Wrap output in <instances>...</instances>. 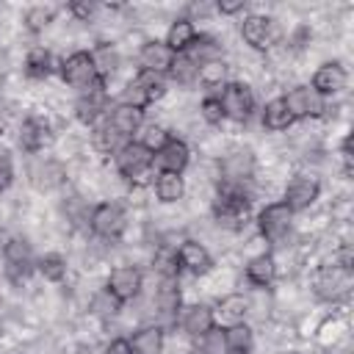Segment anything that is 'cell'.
<instances>
[{"mask_svg": "<svg viewBox=\"0 0 354 354\" xmlns=\"http://www.w3.org/2000/svg\"><path fill=\"white\" fill-rule=\"evenodd\" d=\"M249 207H252V199L243 191V185H235V183L218 185V194L213 199V216L221 227L241 230L249 221Z\"/></svg>", "mask_w": 354, "mask_h": 354, "instance_id": "cell-1", "label": "cell"}, {"mask_svg": "<svg viewBox=\"0 0 354 354\" xmlns=\"http://www.w3.org/2000/svg\"><path fill=\"white\" fill-rule=\"evenodd\" d=\"M351 285H354L351 268L332 263V266H321V268H318V274H315V279H313V293H315L321 301H326V304H340V301L348 299Z\"/></svg>", "mask_w": 354, "mask_h": 354, "instance_id": "cell-2", "label": "cell"}, {"mask_svg": "<svg viewBox=\"0 0 354 354\" xmlns=\"http://www.w3.org/2000/svg\"><path fill=\"white\" fill-rule=\"evenodd\" d=\"M61 80L72 88H80V91H88V88L102 83L88 50H75L61 61Z\"/></svg>", "mask_w": 354, "mask_h": 354, "instance_id": "cell-3", "label": "cell"}, {"mask_svg": "<svg viewBox=\"0 0 354 354\" xmlns=\"http://www.w3.org/2000/svg\"><path fill=\"white\" fill-rule=\"evenodd\" d=\"M88 227L102 241H119L127 230V213L116 202H100L88 213Z\"/></svg>", "mask_w": 354, "mask_h": 354, "instance_id": "cell-4", "label": "cell"}, {"mask_svg": "<svg viewBox=\"0 0 354 354\" xmlns=\"http://www.w3.org/2000/svg\"><path fill=\"white\" fill-rule=\"evenodd\" d=\"M218 102H221V111H224V119H232V122H246L254 111V91L246 86V83H238V80H230L218 88Z\"/></svg>", "mask_w": 354, "mask_h": 354, "instance_id": "cell-5", "label": "cell"}, {"mask_svg": "<svg viewBox=\"0 0 354 354\" xmlns=\"http://www.w3.org/2000/svg\"><path fill=\"white\" fill-rule=\"evenodd\" d=\"M152 163H155V155L144 144H138L133 138L124 141L113 155V166H116L119 177H124V180H138L144 171L152 169Z\"/></svg>", "mask_w": 354, "mask_h": 354, "instance_id": "cell-6", "label": "cell"}, {"mask_svg": "<svg viewBox=\"0 0 354 354\" xmlns=\"http://www.w3.org/2000/svg\"><path fill=\"white\" fill-rule=\"evenodd\" d=\"M293 227V213L288 210V205L279 199V202H268L260 213H257V230L266 241L271 243H282L288 238Z\"/></svg>", "mask_w": 354, "mask_h": 354, "instance_id": "cell-7", "label": "cell"}, {"mask_svg": "<svg viewBox=\"0 0 354 354\" xmlns=\"http://www.w3.org/2000/svg\"><path fill=\"white\" fill-rule=\"evenodd\" d=\"M282 102L290 111L293 122L296 119H321L326 113V100L318 91H313L310 86H293V88H288L282 94Z\"/></svg>", "mask_w": 354, "mask_h": 354, "instance_id": "cell-8", "label": "cell"}, {"mask_svg": "<svg viewBox=\"0 0 354 354\" xmlns=\"http://www.w3.org/2000/svg\"><path fill=\"white\" fill-rule=\"evenodd\" d=\"M318 196H321V183H318L315 177H310V174H296V177L285 185L282 202L288 205L290 213H301V210H310Z\"/></svg>", "mask_w": 354, "mask_h": 354, "instance_id": "cell-9", "label": "cell"}, {"mask_svg": "<svg viewBox=\"0 0 354 354\" xmlns=\"http://www.w3.org/2000/svg\"><path fill=\"white\" fill-rule=\"evenodd\" d=\"M277 36H279L277 22L271 17H266V14H249L241 22V39L252 50H268L277 41Z\"/></svg>", "mask_w": 354, "mask_h": 354, "instance_id": "cell-10", "label": "cell"}, {"mask_svg": "<svg viewBox=\"0 0 354 354\" xmlns=\"http://www.w3.org/2000/svg\"><path fill=\"white\" fill-rule=\"evenodd\" d=\"M174 53L166 47V41L160 39H147L138 50V72H149V75H169L171 64H174Z\"/></svg>", "mask_w": 354, "mask_h": 354, "instance_id": "cell-11", "label": "cell"}, {"mask_svg": "<svg viewBox=\"0 0 354 354\" xmlns=\"http://www.w3.org/2000/svg\"><path fill=\"white\" fill-rule=\"evenodd\" d=\"M105 288L124 304V301H133L138 299L141 288H144V274L136 268V266H116L111 274H108V282Z\"/></svg>", "mask_w": 354, "mask_h": 354, "instance_id": "cell-12", "label": "cell"}, {"mask_svg": "<svg viewBox=\"0 0 354 354\" xmlns=\"http://www.w3.org/2000/svg\"><path fill=\"white\" fill-rule=\"evenodd\" d=\"M346 86H348V72H346V66L340 61H324L313 72V83H310V88L318 91L324 100L340 94Z\"/></svg>", "mask_w": 354, "mask_h": 354, "instance_id": "cell-13", "label": "cell"}, {"mask_svg": "<svg viewBox=\"0 0 354 354\" xmlns=\"http://www.w3.org/2000/svg\"><path fill=\"white\" fill-rule=\"evenodd\" d=\"M174 260H177V268L194 274V277H205L210 268H213V257L210 252L205 249V243L194 241V238H185L177 252H174Z\"/></svg>", "mask_w": 354, "mask_h": 354, "instance_id": "cell-14", "label": "cell"}, {"mask_svg": "<svg viewBox=\"0 0 354 354\" xmlns=\"http://www.w3.org/2000/svg\"><path fill=\"white\" fill-rule=\"evenodd\" d=\"M30 185L36 191H55L66 183V169L55 158H39L30 163Z\"/></svg>", "mask_w": 354, "mask_h": 354, "instance_id": "cell-15", "label": "cell"}, {"mask_svg": "<svg viewBox=\"0 0 354 354\" xmlns=\"http://www.w3.org/2000/svg\"><path fill=\"white\" fill-rule=\"evenodd\" d=\"M102 113H108V91H105V83L83 91L75 100V116H77L80 124H97Z\"/></svg>", "mask_w": 354, "mask_h": 354, "instance_id": "cell-16", "label": "cell"}, {"mask_svg": "<svg viewBox=\"0 0 354 354\" xmlns=\"http://www.w3.org/2000/svg\"><path fill=\"white\" fill-rule=\"evenodd\" d=\"M191 163V149L183 138H169L158 152H155V163L158 171H169V174H183Z\"/></svg>", "mask_w": 354, "mask_h": 354, "instance_id": "cell-17", "label": "cell"}, {"mask_svg": "<svg viewBox=\"0 0 354 354\" xmlns=\"http://www.w3.org/2000/svg\"><path fill=\"white\" fill-rule=\"evenodd\" d=\"M218 169H221V183L243 185L254 174V155L249 149H235L218 160Z\"/></svg>", "mask_w": 354, "mask_h": 354, "instance_id": "cell-18", "label": "cell"}, {"mask_svg": "<svg viewBox=\"0 0 354 354\" xmlns=\"http://www.w3.org/2000/svg\"><path fill=\"white\" fill-rule=\"evenodd\" d=\"M108 127H113L122 138L130 141L144 127V111L141 108H133V105H124V102H116L108 111Z\"/></svg>", "mask_w": 354, "mask_h": 354, "instance_id": "cell-19", "label": "cell"}, {"mask_svg": "<svg viewBox=\"0 0 354 354\" xmlns=\"http://www.w3.org/2000/svg\"><path fill=\"white\" fill-rule=\"evenodd\" d=\"M53 141V130H50V122L47 119H39V116H28L19 127V147L30 155L41 152L47 144Z\"/></svg>", "mask_w": 354, "mask_h": 354, "instance_id": "cell-20", "label": "cell"}, {"mask_svg": "<svg viewBox=\"0 0 354 354\" xmlns=\"http://www.w3.org/2000/svg\"><path fill=\"white\" fill-rule=\"evenodd\" d=\"M243 274H246V282L252 288H257V290L268 288L277 279V260H274V254L271 252H260V254L249 257Z\"/></svg>", "mask_w": 354, "mask_h": 354, "instance_id": "cell-21", "label": "cell"}, {"mask_svg": "<svg viewBox=\"0 0 354 354\" xmlns=\"http://www.w3.org/2000/svg\"><path fill=\"white\" fill-rule=\"evenodd\" d=\"M180 326H183L185 335L202 337V335H207V332L216 326V313H213V307H207V304H191V307L183 310Z\"/></svg>", "mask_w": 354, "mask_h": 354, "instance_id": "cell-22", "label": "cell"}, {"mask_svg": "<svg viewBox=\"0 0 354 354\" xmlns=\"http://www.w3.org/2000/svg\"><path fill=\"white\" fill-rule=\"evenodd\" d=\"M130 340V348L133 354H163V346H166V332L160 324H144L133 332Z\"/></svg>", "mask_w": 354, "mask_h": 354, "instance_id": "cell-23", "label": "cell"}, {"mask_svg": "<svg viewBox=\"0 0 354 354\" xmlns=\"http://www.w3.org/2000/svg\"><path fill=\"white\" fill-rule=\"evenodd\" d=\"M155 307H158V315L160 318H169V321H174L177 318V313L183 310V293H180V288H177V279L174 277H166L160 285H158V290H155Z\"/></svg>", "mask_w": 354, "mask_h": 354, "instance_id": "cell-24", "label": "cell"}, {"mask_svg": "<svg viewBox=\"0 0 354 354\" xmlns=\"http://www.w3.org/2000/svg\"><path fill=\"white\" fill-rule=\"evenodd\" d=\"M199 33H196V25H194V19H188V17H177L171 25H169V30H166V47L174 53V55H183L191 44H194V39H196Z\"/></svg>", "mask_w": 354, "mask_h": 354, "instance_id": "cell-25", "label": "cell"}, {"mask_svg": "<svg viewBox=\"0 0 354 354\" xmlns=\"http://www.w3.org/2000/svg\"><path fill=\"white\" fill-rule=\"evenodd\" d=\"M249 310H252V301L243 293H227V296H221L218 310H213V313L218 315V321L224 326H232V324H243Z\"/></svg>", "mask_w": 354, "mask_h": 354, "instance_id": "cell-26", "label": "cell"}, {"mask_svg": "<svg viewBox=\"0 0 354 354\" xmlns=\"http://www.w3.org/2000/svg\"><path fill=\"white\" fill-rule=\"evenodd\" d=\"M152 188H155V196H158V202H163V205L180 202V199L185 196V180H183V174L158 171V174H155V183H152Z\"/></svg>", "mask_w": 354, "mask_h": 354, "instance_id": "cell-27", "label": "cell"}, {"mask_svg": "<svg viewBox=\"0 0 354 354\" xmlns=\"http://www.w3.org/2000/svg\"><path fill=\"white\" fill-rule=\"evenodd\" d=\"M260 122H263L266 130H271V133H282V130H288V127L293 124V116H290V111L285 108L282 97H274V100H268V102L263 105V111H260Z\"/></svg>", "mask_w": 354, "mask_h": 354, "instance_id": "cell-28", "label": "cell"}, {"mask_svg": "<svg viewBox=\"0 0 354 354\" xmlns=\"http://www.w3.org/2000/svg\"><path fill=\"white\" fill-rule=\"evenodd\" d=\"M3 257H6V263H8V268L11 271H28L30 268V263H33V252H30V243L25 241V238H19V235H14V238H8L6 243H3Z\"/></svg>", "mask_w": 354, "mask_h": 354, "instance_id": "cell-29", "label": "cell"}, {"mask_svg": "<svg viewBox=\"0 0 354 354\" xmlns=\"http://www.w3.org/2000/svg\"><path fill=\"white\" fill-rule=\"evenodd\" d=\"M196 69L202 66V64H210V61H218L221 58V44L213 39V36H205V33H199L196 39H194V44L183 53Z\"/></svg>", "mask_w": 354, "mask_h": 354, "instance_id": "cell-30", "label": "cell"}, {"mask_svg": "<svg viewBox=\"0 0 354 354\" xmlns=\"http://www.w3.org/2000/svg\"><path fill=\"white\" fill-rule=\"evenodd\" d=\"M91 61H94L97 75H100L102 83H108V77H113V75L119 72V64H122V58H119V53H116L113 44H100V47H94V50H91Z\"/></svg>", "mask_w": 354, "mask_h": 354, "instance_id": "cell-31", "label": "cell"}, {"mask_svg": "<svg viewBox=\"0 0 354 354\" xmlns=\"http://www.w3.org/2000/svg\"><path fill=\"white\" fill-rule=\"evenodd\" d=\"M50 72H53V55H50V50L41 47V44L30 47L28 55H25V75L33 77V80H44V77H50Z\"/></svg>", "mask_w": 354, "mask_h": 354, "instance_id": "cell-32", "label": "cell"}, {"mask_svg": "<svg viewBox=\"0 0 354 354\" xmlns=\"http://www.w3.org/2000/svg\"><path fill=\"white\" fill-rule=\"evenodd\" d=\"M196 80L210 91V94H218V88L227 83V64L218 58V61H210V64H202L196 69Z\"/></svg>", "mask_w": 354, "mask_h": 354, "instance_id": "cell-33", "label": "cell"}, {"mask_svg": "<svg viewBox=\"0 0 354 354\" xmlns=\"http://www.w3.org/2000/svg\"><path fill=\"white\" fill-rule=\"evenodd\" d=\"M88 307H91V313L97 315V318H102V321H111V318H116L119 315V310H122V301L108 290V288H100L94 296H91V301H88Z\"/></svg>", "mask_w": 354, "mask_h": 354, "instance_id": "cell-34", "label": "cell"}, {"mask_svg": "<svg viewBox=\"0 0 354 354\" xmlns=\"http://www.w3.org/2000/svg\"><path fill=\"white\" fill-rule=\"evenodd\" d=\"M66 260H64V254H58V252H47V254H41L39 260H36V271L47 279V282H61L64 277H66Z\"/></svg>", "mask_w": 354, "mask_h": 354, "instance_id": "cell-35", "label": "cell"}, {"mask_svg": "<svg viewBox=\"0 0 354 354\" xmlns=\"http://www.w3.org/2000/svg\"><path fill=\"white\" fill-rule=\"evenodd\" d=\"M224 335H227L230 354H232V351H252V346H254V332H252V326H249L246 321H243V324L224 326Z\"/></svg>", "mask_w": 354, "mask_h": 354, "instance_id": "cell-36", "label": "cell"}, {"mask_svg": "<svg viewBox=\"0 0 354 354\" xmlns=\"http://www.w3.org/2000/svg\"><path fill=\"white\" fill-rule=\"evenodd\" d=\"M91 141H94V149H97V152H102V155H116V149H119L127 138H122V136H119L113 127H108V122H105L102 127L94 130Z\"/></svg>", "mask_w": 354, "mask_h": 354, "instance_id": "cell-37", "label": "cell"}, {"mask_svg": "<svg viewBox=\"0 0 354 354\" xmlns=\"http://www.w3.org/2000/svg\"><path fill=\"white\" fill-rule=\"evenodd\" d=\"M53 19H55V8L53 6H30L25 11V17H22V22H25V28L30 33H41Z\"/></svg>", "mask_w": 354, "mask_h": 354, "instance_id": "cell-38", "label": "cell"}, {"mask_svg": "<svg viewBox=\"0 0 354 354\" xmlns=\"http://www.w3.org/2000/svg\"><path fill=\"white\" fill-rule=\"evenodd\" d=\"M138 133H141L138 144H144V147H147V149H149L152 155H155V152H158V149H160V147H163V144H166V141L171 138V136H169V130H166L163 124H155V122L144 124V127H141Z\"/></svg>", "mask_w": 354, "mask_h": 354, "instance_id": "cell-39", "label": "cell"}, {"mask_svg": "<svg viewBox=\"0 0 354 354\" xmlns=\"http://www.w3.org/2000/svg\"><path fill=\"white\" fill-rule=\"evenodd\" d=\"M343 332H346V324H343V318H326L321 326H318V332H315V340L321 343V346H335L340 337H343Z\"/></svg>", "mask_w": 354, "mask_h": 354, "instance_id": "cell-40", "label": "cell"}, {"mask_svg": "<svg viewBox=\"0 0 354 354\" xmlns=\"http://www.w3.org/2000/svg\"><path fill=\"white\" fill-rule=\"evenodd\" d=\"M169 77L177 86H191V83H196V66L185 55H177L174 64H171V69H169Z\"/></svg>", "mask_w": 354, "mask_h": 354, "instance_id": "cell-41", "label": "cell"}, {"mask_svg": "<svg viewBox=\"0 0 354 354\" xmlns=\"http://www.w3.org/2000/svg\"><path fill=\"white\" fill-rule=\"evenodd\" d=\"M199 340H202V346H199V351H202V354H230L227 335H224V329H221V326H213V329H210L207 335H202Z\"/></svg>", "mask_w": 354, "mask_h": 354, "instance_id": "cell-42", "label": "cell"}, {"mask_svg": "<svg viewBox=\"0 0 354 354\" xmlns=\"http://www.w3.org/2000/svg\"><path fill=\"white\" fill-rule=\"evenodd\" d=\"M199 116H202L210 127H216V124L224 122V111H221V102H218L216 94H205V97H202V102H199Z\"/></svg>", "mask_w": 354, "mask_h": 354, "instance_id": "cell-43", "label": "cell"}, {"mask_svg": "<svg viewBox=\"0 0 354 354\" xmlns=\"http://www.w3.org/2000/svg\"><path fill=\"white\" fill-rule=\"evenodd\" d=\"M66 11L72 14V19H77V22H88V19L94 17L97 6H94V3H88V0H72V3L66 6Z\"/></svg>", "mask_w": 354, "mask_h": 354, "instance_id": "cell-44", "label": "cell"}, {"mask_svg": "<svg viewBox=\"0 0 354 354\" xmlns=\"http://www.w3.org/2000/svg\"><path fill=\"white\" fill-rule=\"evenodd\" d=\"M14 183V163L6 152H0V191H6Z\"/></svg>", "mask_w": 354, "mask_h": 354, "instance_id": "cell-45", "label": "cell"}, {"mask_svg": "<svg viewBox=\"0 0 354 354\" xmlns=\"http://www.w3.org/2000/svg\"><path fill=\"white\" fill-rule=\"evenodd\" d=\"M213 8H216L221 17H232V14H241V11L246 8V0H218Z\"/></svg>", "mask_w": 354, "mask_h": 354, "instance_id": "cell-46", "label": "cell"}, {"mask_svg": "<svg viewBox=\"0 0 354 354\" xmlns=\"http://www.w3.org/2000/svg\"><path fill=\"white\" fill-rule=\"evenodd\" d=\"M105 354H133L130 340H127V337H113V340L105 346Z\"/></svg>", "mask_w": 354, "mask_h": 354, "instance_id": "cell-47", "label": "cell"}, {"mask_svg": "<svg viewBox=\"0 0 354 354\" xmlns=\"http://www.w3.org/2000/svg\"><path fill=\"white\" fill-rule=\"evenodd\" d=\"M188 354H202V351H199V348H194V351H188Z\"/></svg>", "mask_w": 354, "mask_h": 354, "instance_id": "cell-48", "label": "cell"}, {"mask_svg": "<svg viewBox=\"0 0 354 354\" xmlns=\"http://www.w3.org/2000/svg\"><path fill=\"white\" fill-rule=\"evenodd\" d=\"M232 354H252V351H232Z\"/></svg>", "mask_w": 354, "mask_h": 354, "instance_id": "cell-49", "label": "cell"}, {"mask_svg": "<svg viewBox=\"0 0 354 354\" xmlns=\"http://www.w3.org/2000/svg\"><path fill=\"white\" fill-rule=\"evenodd\" d=\"M285 354H299V351H285Z\"/></svg>", "mask_w": 354, "mask_h": 354, "instance_id": "cell-50", "label": "cell"}]
</instances>
